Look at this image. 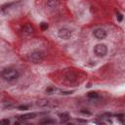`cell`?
<instances>
[{"instance_id":"1","label":"cell","mask_w":125,"mask_h":125,"mask_svg":"<svg viewBox=\"0 0 125 125\" xmlns=\"http://www.w3.org/2000/svg\"><path fill=\"white\" fill-rule=\"evenodd\" d=\"M0 76L6 80V81H14L16 79L19 78L20 76V73L19 71L16 69V68H13V67H6V68H3L0 72Z\"/></svg>"},{"instance_id":"2","label":"cell","mask_w":125,"mask_h":125,"mask_svg":"<svg viewBox=\"0 0 125 125\" xmlns=\"http://www.w3.org/2000/svg\"><path fill=\"white\" fill-rule=\"evenodd\" d=\"M28 59L31 62L33 63H40L43 62L44 60V53L42 51H39V50H35V51H32L29 55H28Z\"/></svg>"},{"instance_id":"3","label":"cell","mask_w":125,"mask_h":125,"mask_svg":"<svg viewBox=\"0 0 125 125\" xmlns=\"http://www.w3.org/2000/svg\"><path fill=\"white\" fill-rule=\"evenodd\" d=\"M94 53L96 54L97 57L103 58L107 54V48L104 44H97L94 47Z\"/></svg>"},{"instance_id":"4","label":"cell","mask_w":125,"mask_h":125,"mask_svg":"<svg viewBox=\"0 0 125 125\" xmlns=\"http://www.w3.org/2000/svg\"><path fill=\"white\" fill-rule=\"evenodd\" d=\"M58 35L61 39H63V40H67L71 37V31L67 28H61L58 32Z\"/></svg>"},{"instance_id":"5","label":"cell","mask_w":125,"mask_h":125,"mask_svg":"<svg viewBox=\"0 0 125 125\" xmlns=\"http://www.w3.org/2000/svg\"><path fill=\"white\" fill-rule=\"evenodd\" d=\"M94 37H96L98 40H103L106 37V31L104 28H97L93 32Z\"/></svg>"},{"instance_id":"6","label":"cell","mask_w":125,"mask_h":125,"mask_svg":"<svg viewBox=\"0 0 125 125\" xmlns=\"http://www.w3.org/2000/svg\"><path fill=\"white\" fill-rule=\"evenodd\" d=\"M34 32V28L30 23H25L22 27H21V33L24 35H29L31 33Z\"/></svg>"},{"instance_id":"7","label":"cell","mask_w":125,"mask_h":125,"mask_svg":"<svg viewBox=\"0 0 125 125\" xmlns=\"http://www.w3.org/2000/svg\"><path fill=\"white\" fill-rule=\"evenodd\" d=\"M53 123H55V120L51 117H44L39 121L40 125H50V124H53Z\"/></svg>"},{"instance_id":"8","label":"cell","mask_w":125,"mask_h":125,"mask_svg":"<svg viewBox=\"0 0 125 125\" xmlns=\"http://www.w3.org/2000/svg\"><path fill=\"white\" fill-rule=\"evenodd\" d=\"M36 104L40 107H47L49 104H50V101L48 100H45V99H42V100H39L36 102Z\"/></svg>"},{"instance_id":"9","label":"cell","mask_w":125,"mask_h":125,"mask_svg":"<svg viewBox=\"0 0 125 125\" xmlns=\"http://www.w3.org/2000/svg\"><path fill=\"white\" fill-rule=\"evenodd\" d=\"M35 116H36V113L31 112V113H26V114H23V115L19 116V119H21V120H27V119L34 118Z\"/></svg>"},{"instance_id":"10","label":"cell","mask_w":125,"mask_h":125,"mask_svg":"<svg viewBox=\"0 0 125 125\" xmlns=\"http://www.w3.org/2000/svg\"><path fill=\"white\" fill-rule=\"evenodd\" d=\"M60 119H61V123H65L69 120V115L67 113H61L60 114Z\"/></svg>"},{"instance_id":"11","label":"cell","mask_w":125,"mask_h":125,"mask_svg":"<svg viewBox=\"0 0 125 125\" xmlns=\"http://www.w3.org/2000/svg\"><path fill=\"white\" fill-rule=\"evenodd\" d=\"M87 97L90 98V99H97V98L99 97V94L96 93V92H89V93L87 94Z\"/></svg>"},{"instance_id":"12","label":"cell","mask_w":125,"mask_h":125,"mask_svg":"<svg viewBox=\"0 0 125 125\" xmlns=\"http://www.w3.org/2000/svg\"><path fill=\"white\" fill-rule=\"evenodd\" d=\"M59 3L57 1H48L47 2V6H49L50 8H55Z\"/></svg>"},{"instance_id":"13","label":"cell","mask_w":125,"mask_h":125,"mask_svg":"<svg viewBox=\"0 0 125 125\" xmlns=\"http://www.w3.org/2000/svg\"><path fill=\"white\" fill-rule=\"evenodd\" d=\"M116 117L119 120V122L121 123V125H124V114H122V113L121 114H118Z\"/></svg>"},{"instance_id":"14","label":"cell","mask_w":125,"mask_h":125,"mask_svg":"<svg viewBox=\"0 0 125 125\" xmlns=\"http://www.w3.org/2000/svg\"><path fill=\"white\" fill-rule=\"evenodd\" d=\"M9 124H10V120L7 119V118H4V119L0 120V125H9Z\"/></svg>"},{"instance_id":"15","label":"cell","mask_w":125,"mask_h":125,"mask_svg":"<svg viewBox=\"0 0 125 125\" xmlns=\"http://www.w3.org/2000/svg\"><path fill=\"white\" fill-rule=\"evenodd\" d=\"M116 18H117V21H118L119 22L122 21V20H123V16H122V14L119 13V12H116Z\"/></svg>"},{"instance_id":"16","label":"cell","mask_w":125,"mask_h":125,"mask_svg":"<svg viewBox=\"0 0 125 125\" xmlns=\"http://www.w3.org/2000/svg\"><path fill=\"white\" fill-rule=\"evenodd\" d=\"M40 27H41L42 30H47V28H48V24H47L46 22H41V23H40Z\"/></svg>"},{"instance_id":"17","label":"cell","mask_w":125,"mask_h":125,"mask_svg":"<svg viewBox=\"0 0 125 125\" xmlns=\"http://www.w3.org/2000/svg\"><path fill=\"white\" fill-rule=\"evenodd\" d=\"M18 108H19V109H21V110H25V109H27V108H28V106H27V105H20Z\"/></svg>"},{"instance_id":"18","label":"cell","mask_w":125,"mask_h":125,"mask_svg":"<svg viewBox=\"0 0 125 125\" xmlns=\"http://www.w3.org/2000/svg\"><path fill=\"white\" fill-rule=\"evenodd\" d=\"M97 123H98V125H105L104 122H97Z\"/></svg>"},{"instance_id":"19","label":"cell","mask_w":125,"mask_h":125,"mask_svg":"<svg viewBox=\"0 0 125 125\" xmlns=\"http://www.w3.org/2000/svg\"><path fill=\"white\" fill-rule=\"evenodd\" d=\"M15 125H22L21 122H15Z\"/></svg>"},{"instance_id":"20","label":"cell","mask_w":125,"mask_h":125,"mask_svg":"<svg viewBox=\"0 0 125 125\" xmlns=\"http://www.w3.org/2000/svg\"><path fill=\"white\" fill-rule=\"evenodd\" d=\"M66 125H73V124H72V123H67Z\"/></svg>"}]
</instances>
